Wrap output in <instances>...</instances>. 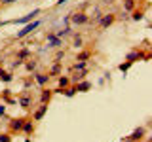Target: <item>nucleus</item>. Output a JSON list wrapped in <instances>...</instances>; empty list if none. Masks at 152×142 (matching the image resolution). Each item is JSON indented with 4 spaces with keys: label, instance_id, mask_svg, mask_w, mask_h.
Instances as JSON below:
<instances>
[{
    "label": "nucleus",
    "instance_id": "nucleus-6",
    "mask_svg": "<svg viewBox=\"0 0 152 142\" xmlns=\"http://www.w3.org/2000/svg\"><path fill=\"white\" fill-rule=\"evenodd\" d=\"M112 23H114V15H112V13H108V15H104V17L101 19V27H103V28L110 27Z\"/></svg>",
    "mask_w": 152,
    "mask_h": 142
},
{
    "label": "nucleus",
    "instance_id": "nucleus-29",
    "mask_svg": "<svg viewBox=\"0 0 152 142\" xmlns=\"http://www.w3.org/2000/svg\"><path fill=\"white\" fill-rule=\"evenodd\" d=\"M2 4H12V2H15V0H0Z\"/></svg>",
    "mask_w": 152,
    "mask_h": 142
},
{
    "label": "nucleus",
    "instance_id": "nucleus-16",
    "mask_svg": "<svg viewBox=\"0 0 152 142\" xmlns=\"http://www.w3.org/2000/svg\"><path fill=\"white\" fill-rule=\"evenodd\" d=\"M0 80H4V82H12V76L6 74L4 70H0Z\"/></svg>",
    "mask_w": 152,
    "mask_h": 142
},
{
    "label": "nucleus",
    "instance_id": "nucleus-9",
    "mask_svg": "<svg viewBox=\"0 0 152 142\" xmlns=\"http://www.w3.org/2000/svg\"><path fill=\"white\" fill-rule=\"evenodd\" d=\"M48 42H50V47H59L61 46V40L55 34H48Z\"/></svg>",
    "mask_w": 152,
    "mask_h": 142
},
{
    "label": "nucleus",
    "instance_id": "nucleus-5",
    "mask_svg": "<svg viewBox=\"0 0 152 142\" xmlns=\"http://www.w3.org/2000/svg\"><path fill=\"white\" fill-rule=\"evenodd\" d=\"M46 112H48V104H42V106L34 112V121H40L42 117L46 116Z\"/></svg>",
    "mask_w": 152,
    "mask_h": 142
},
{
    "label": "nucleus",
    "instance_id": "nucleus-28",
    "mask_svg": "<svg viewBox=\"0 0 152 142\" xmlns=\"http://www.w3.org/2000/svg\"><path fill=\"white\" fill-rule=\"evenodd\" d=\"M6 114V106H0V116H4Z\"/></svg>",
    "mask_w": 152,
    "mask_h": 142
},
{
    "label": "nucleus",
    "instance_id": "nucleus-26",
    "mask_svg": "<svg viewBox=\"0 0 152 142\" xmlns=\"http://www.w3.org/2000/svg\"><path fill=\"white\" fill-rule=\"evenodd\" d=\"M27 68H28V70H34V68H36V63H34V61H31V63H27Z\"/></svg>",
    "mask_w": 152,
    "mask_h": 142
},
{
    "label": "nucleus",
    "instance_id": "nucleus-24",
    "mask_svg": "<svg viewBox=\"0 0 152 142\" xmlns=\"http://www.w3.org/2000/svg\"><path fill=\"white\" fill-rule=\"evenodd\" d=\"M84 78V72H80V74H74V78H72V82H80V80Z\"/></svg>",
    "mask_w": 152,
    "mask_h": 142
},
{
    "label": "nucleus",
    "instance_id": "nucleus-4",
    "mask_svg": "<svg viewBox=\"0 0 152 142\" xmlns=\"http://www.w3.org/2000/svg\"><path fill=\"white\" fill-rule=\"evenodd\" d=\"M70 19H72L74 25H84V23H88V15H86V13H74Z\"/></svg>",
    "mask_w": 152,
    "mask_h": 142
},
{
    "label": "nucleus",
    "instance_id": "nucleus-23",
    "mask_svg": "<svg viewBox=\"0 0 152 142\" xmlns=\"http://www.w3.org/2000/svg\"><path fill=\"white\" fill-rule=\"evenodd\" d=\"M80 46H82V38L76 36V38H74V47H80Z\"/></svg>",
    "mask_w": 152,
    "mask_h": 142
},
{
    "label": "nucleus",
    "instance_id": "nucleus-3",
    "mask_svg": "<svg viewBox=\"0 0 152 142\" xmlns=\"http://www.w3.org/2000/svg\"><path fill=\"white\" fill-rule=\"evenodd\" d=\"M142 136H145V129L139 127V129H135L131 133V136H127V140H129V142H137V140H141Z\"/></svg>",
    "mask_w": 152,
    "mask_h": 142
},
{
    "label": "nucleus",
    "instance_id": "nucleus-25",
    "mask_svg": "<svg viewBox=\"0 0 152 142\" xmlns=\"http://www.w3.org/2000/svg\"><path fill=\"white\" fill-rule=\"evenodd\" d=\"M59 72H61V66H59V64H55L53 68H51V74H59Z\"/></svg>",
    "mask_w": 152,
    "mask_h": 142
},
{
    "label": "nucleus",
    "instance_id": "nucleus-22",
    "mask_svg": "<svg viewBox=\"0 0 152 142\" xmlns=\"http://www.w3.org/2000/svg\"><path fill=\"white\" fill-rule=\"evenodd\" d=\"M0 142H12L10 135H0Z\"/></svg>",
    "mask_w": 152,
    "mask_h": 142
},
{
    "label": "nucleus",
    "instance_id": "nucleus-1",
    "mask_svg": "<svg viewBox=\"0 0 152 142\" xmlns=\"http://www.w3.org/2000/svg\"><path fill=\"white\" fill-rule=\"evenodd\" d=\"M38 27H40V21H34V23H31V25L23 27V30H19V32H17V38H25L27 34H31L32 30H36Z\"/></svg>",
    "mask_w": 152,
    "mask_h": 142
},
{
    "label": "nucleus",
    "instance_id": "nucleus-30",
    "mask_svg": "<svg viewBox=\"0 0 152 142\" xmlns=\"http://www.w3.org/2000/svg\"><path fill=\"white\" fill-rule=\"evenodd\" d=\"M65 2H66V0H57V6H63Z\"/></svg>",
    "mask_w": 152,
    "mask_h": 142
},
{
    "label": "nucleus",
    "instance_id": "nucleus-7",
    "mask_svg": "<svg viewBox=\"0 0 152 142\" xmlns=\"http://www.w3.org/2000/svg\"><path fill=\"white\" fill-rule=\"evenodd\" d=\"M23 123H25V120H23V117H17V120H12L10 125H12L13 131H19V129H23Z\"/></svg>",
    "mask_w": 152,
    "mask_h": 142
},
{
    "label": "nucleus",
    "instance_id": "nucleus-10",
    "mask_svg": "<svg viewBox=\"0 0 152 142\" xmlns=\"http://www.w3.org/2000/svg\"><path fill=\"white\" fill-rule=\"evenodd\" d=\"M89 87H91V83H89V82H80L74 89H76V91H88Z\"/></svg>",
    "mask_w": 152,
    "mask_h": 142
},
{
    "label": "nucleus",
    "instance_id": "nucleus-13",
    "mask_svg": "<svg viewBox=\"0 0 152 142\" xmlns=\"http://www.w3.org/2000/svg\"><path fill=\"white\" fill-rule=\"evenodd\" d=\"M48 80H50V76H46V74H36V82L40 83V85H44Z\"/></svg>",
    "mask_w": 152,
    "mask_h": 142
},
{
    "label": "nucleus",
    "instance_id": "nucleus-27",
    "mask_svg": "<svg viewBox=\"0 0 152 142\" xmlns=\"http://www.w3.org/2000/svg\"><path fill=\"white\" fill-rule=\"evenodd\" d=\"M19 57H21V59H23V57H28V49H23V51H19Z\"/></svg>",
    "mask_w": 152,
    "mask_h": 142
},
{
    "label": "nucleus",
    "instance_id": "nucleus-21",
    "mask_svg": "<svg viewBox=\"0 0 152 142\" xmlns=\"http://www.w3.org/2000/svg\"><path fill=\"white\" fill-rule=\"evenodd\" d=\"M133 19H135V21H141V19H142V13L141 12H133Z\"/></svg>",
    "mask_w": 152,
    "mask_h": 142
},
{
    "label": "nucleus",
    "instance_id": "nucleus-11",
    "mask_svg": "<svg viewBox=\"0 0 152 142\" xmlns=\"http://www.w3.org/2000/svg\"><path fill=\"white\" fill-rule=\"evenodd\" d=\"M23 131H25L27 135H31V133L34 131V125H32V121H25V123H23Z\"/></svg>",
    "mask_w": 152,
    "mask_h": 142
},
{
    "label": "nucleus",
    "instance_id": "nucleus-19",
    "mask_svg": "<svg viewBox=\"0 0 152 142\" xmlns=\"http://www.w3.org/2000/svg\"><path fill=\"white\" fill-rule=\"evenodd\" d=\"M66 34H70V28H63V30H59V32H57V36H61V38L66 36Z\"/></svg>",
    "mask_w": 152,
    "mask_h": 142
},
{
    "label": "nucleus",
    "instance_id": "nucleus-20",
    "mask_svg": "<svg viewBox=\"0 0 152 142\" xmlns=\"http://www.w3.org/2000/svg\"><path fill=\"white\" fill-rule=\"evenodd\" d=\"M74 68H76V70H84V68H86V61H80L78 64H74Z\"/></svg>",
    "mask_w": 152,
    "mask_h": 142
},
{
    "label": "nucleus",
    "instance_id": "nucleus-12",
    "mask_svg": "<svg viewBox=\"0 0 152 142\" xmlns=\"http://www.w3.org/2000/svg\"><path fill=\"white\" fill-rule=\"evenodd\" d=\"M69 83H70V80L66 78V76H61V78H59V87H61V89L69 87Z\"/></svg>",
    "mask_w": 152,
    "mask_h": 142
},
{
    "label": "nucleus",
    "instance_id": "nucleus-8",
    "mask_svg": "<svg viewBox=\"0 0 152 142\" xmlns=\"http://www.w3.org/2000/svg\"><path fill=\"white\" fill-rule=\"evenodd\" d=\"M51 95H53V91H51V89H48V91H42V95H40V102H42V104H48V102H50V99H51Z\"/></svg>",
    "mask_w": 152,
    "mask_h": 142
},
{
    "label": "nucleus",
    "instance_id": "nucleus-2",
    "mask_svg": "<svg viewBox=\"0 0 152 142\" xmlns=\"http://www.w3.org/2000/svg\"><path fill=\"white\" fill-rule=\"evenodd\" d=\"M38 13H40V9H32L31 13H27L25 17H21V19H13V23H17V25H23V23H27V21H31L32 17H36Z\"/></svg>",
    "mask_w": 152,
    "mask_h": 142
},
{
    "label": "nucleus",
    "instance_id": "nucleus-31",
    "mask_svg": "<svg viewBox=\"0 0 152 142\" xmlns=\"http://www.w3.org/2000/svg\"><path fill=\"white\" fill-rule=\"evenodd\" d=\"M103 2H107V4H108V2H114V0H103Z\"/></svg>",
    "mask_w": 152,
    "mask_h": 142
},
{
    "label": "nucleus",
    "instance_id": "nucleus-14",
    "mask_svg": "<svg viewBox=\"0 0 152 142\" xmlns=\"http://www.w3.org/2000/svg\"><path fill=\"white\" fill-rule=\"evenodd\" d=\"M133 63H129V61H127V63H122L120 66H118V68H120L122 70V72H127V70H129V66H131Z\"/></svg>",
    "mask_w": 152,
    "mask_h": 142
},
{
    "label": "nucleus",
    "instance_id": "nucleus-18",
    "mask_svg": "<svg viewBox=\"0 0 152 142\" xmlns=\"http://www.w3.org/2000/svg\"><path fill=\"white\" fill-rule=\"evenodd\" d=\"M124 8H126L127 12H131L133 9V0H126V2H124Z\"/></svg>",
    "mask_w": 152,
    "mask_h": 142
},
{
    "label": "nucleus",
    "instance_id": "nucleus-17",
    "mask_svg": "<svg viewBox=\"0 0 152 142\" xmlns=\"http://www.w3.org/2000/svg\"><path fill=\"white\" fill-rule=\"evenodd\" d=\"M86 59H89V51H82V53L78 55V59H76V61H86Z\"/></svg>",
    "mask_w": 152,
    "mask_h": 142
},
{
    "label": "nucleus",
    "instance_id": "nucleus-15",
    "mask_svg": "<svg viewBox=\"0 0 152 142\" xmlns=\"http://www.w3.org/2000/svg\"><path fill=\"white\" fill-rule=\"evenodd\" d=\"M19 104H21L23 108H28V104H31V99H28V97H23L21 101H19Z\"/></svg>",
    "mask_w": 152,
    "mask_h": 142
},
{
    "label": "nucleus",
    "instance_id": "nucleus-32",
    "mask_svg": "<svg viewBox=\"0 0 152 142\" xmlns=\"http://www.w3.org/2000/svg\"><path fill=\"white\" fill-rule=\"evenodd\" d=\"M2 25H4V23H2V21H0V27H2Z\"/></svg>",
    "mask_w": 152,
    "mask_h": 142
}]
</instances>
